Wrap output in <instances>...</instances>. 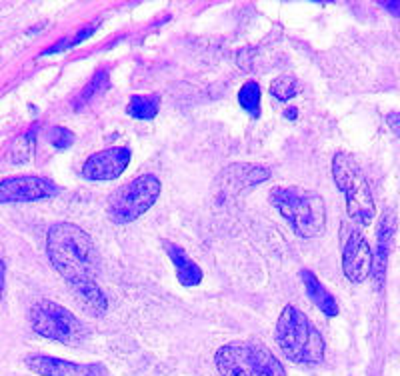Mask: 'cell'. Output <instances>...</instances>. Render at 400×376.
I'll use <instances>...</instances> for the list:
<instances>
[{
  "label": "cell",
  "instance_id": "16",
  "mask_svg": "<svg viewBox=\"0 0 400 376\" xmlns=\"http://www.w3.org/2000/svg\"><path fill=\"white\" fill-rule=\"evenodd\" d=\"M269 176H271V170L264 169V167H254V164H248V167L236 164V167L224 172V179H231V186L236 184L238 188L260 184V182L269 181Z\"/></svg>",
  "mask_w": 400,
  "mask_h": 376
},
{
  "label": "cell",
  "instance_id": "4",
  "mask_svg": "<svg viewBox=\"0 0 400 376\" xmlns=\"http://www.w3.org/2000/svg\"><path fill=\"white\" fill-rule=\"evenodd\" d=\"M333 176H335L336 186L342 190V195L347 198V210L350 219L368 226L375 221V200H373V193L368 188L366 176L356 164V160L350 155L336 153L333 160Z\"/></svg>",
  "mask_w": 400,
  "mask_h": 376
},
{
  "label": "cell",
  "instance_id": "23",
  "mask_svg": "<svg viewBox=\"0 0 400 376\" xmlns=\"http://www.w3.org/2000/svg\"><path fill=\"white\" fill-rule=\"evenodd\" d=\"M387 124L396 136H400V112H388Z\"/></svg>",
  "mask_w": 400,
  "mask_h": 376
},
{
  "label": "cell",
  "instance_id": "13",
  "mask_svg": "<svg viewBox=\"0 0 400 376\" xmlns=\"http://www.w3.org/2000/svg\"><path fill=\"white\" fill-rule=\"evenodd\" d=\"M28 370L40 376H78L80 364L68 363L65 358H54L46 354H28L25 358Z\"/></svg>",
  "mask_w": 400,
  "mask_h": 376
},
{
  "label": "cell",
  "instance_id": "5",
  "mask_svg": "<svg viewBox=\"0 0 400 376\" xmlns=\"http://www.w3.org/2000/svg\"><path fill=\"white\" fill-rule=\"evenodd\" d=\"M160 195V181L155 174H142L122 184L108 198V216L117 224H129L142 216Z\"/></svg>",
  "mask_w": 400,
  "mask_h": 376
},
{
  "label": "cell",
  "instance_id": "24",
  "mask_svg": "<svg viewBox=\"0 0 400 376\" xmlns=\"http://www.w3.org/2000/svg\"><path fill=\"white\" fill-rule=\"evenodd\" d=\"M380 6H382L385 11H388L392 16L400 18V0H392V2H380Z\"/></svg>",
  "mask_w": 400,
  "mask_h": 376
},
{
  "label": "cell",
  "instance_id": "18",
  "mask_svg": "<svg viewBox=\"0 0 400 376\" xmlns=\"http://www.w3.org/2000/svg\"><path fill=\"white\" fill-rule=\"evenodd\" d=\"M34 143H37V124H32L30 129L22 132L11 146V162L14 164H25L32 158L34 153Z\"/></svg>",
  "mask_w": 400,
  "mask_h": 376
},
{
  "label": "cell",
  "instance_id": "7",
  "mask_svg": "<svg viewBox=\"0 0 400 376\" xmlns=\"http://www.w3.org/2000/svg\"><path fill=\"white\" fill-rule=\"evenodd\" d=\"M60 193V188L44 176H13L0 179V205L13 202H37L44 198H52Z\"/></svg>",
  "mask_w": 400,
  "mask_h": 376
},
{
  "label": "cell",
  "instance_id": "9",
  "mask_svg": "<svg viewBox=\"0 0 400 376\" xmlns=\"http://www.w3.org/2000/svg\"><path fill=\"white\" fill-rule=\"evenodd\" d=\"M342 271L350 283L361 285L373 273V252L361 233H352L342 252Z\"/></svg>",
  "mask_w": 400,
  "mask_h": 376
},
{
  "label": "cell",
  "instance_id": "26",
  "mask_svg": "<svg viewBox=\"0 0 400 376\" xmlns=\"http://www.w3.org/2000/svg\"><path fill=\"white\" fill-rule=\"evenodd\" d=\"M297 108H286V112H284V117L286 118H290V120H295L297 118Z\"/></svg>",
  "mask_w": 400,
  "mask_h": 376
},
{
  "label": "cell",
  "instance_id": "14",
  "mask_svg": "<svg viewBox=\"0 0 400 376\" xmlns=\"http://www.w3.org/2000/svg\"><path fill=\"white\" fill-rule=\"evenodd\" d=\"M302 285L307 288L309 299L326 314V316H336L338 314V302L336 299L323 286V283L316 278V274H312L310 271H302L300 273Z\"/></svg>",
  "mask_w": 400,
  "mask_h": 376
},
{
  "label": "cell",
  "instance_id": "20",
  "mask_svg": "<svg viewBox=\"0 0 400 376\" xmlns=\"http://www.w3.org/2000/svg\"><path fill=\"white\" fill-rule=\"evenodd\" d=\"M238 103L245 108L250 117H259L260 115V86L259 82L248 80L243 84V89L238 92Z\"/></svg>",
  "mask_w": 400,
  "mask_h": 376
},
{
  "label": "cell",
  "instance_id": "17",
  "mask_svg": "<svg viewBox=\"0 0 400 376\" xmlns=\"http://www.w3.org/2000/svg\"><path fill=\"white\" fill-rule=\"evenodd\" d=\"M158 106H160V96L158 94H136L130 98L129 115L132 118H138V120H150L156 117L158 112Z\"/></svg>",
  "mask_w": 400,
  "mask_h": 376
},
{
  "label": "cell",
  "instance_id": "25",
  "mask_svg": "<svg viewBox=\"0 0 400 376\" xmlns=\"http://www.w3.org/2000/svg\"><path fill=\"white\" fill-rule=\"evenodd\" d=\"M4 274H6V268H4V262L0 260V300L4 294Z\"/></svg>",
  "mask_w": 400,
  "mask_h": 376
},
{
  "label": "cell",
  "instance_id": "6",
  "mask_svg": "<svg viewBox=\"0 0 400 376\" xmlns=\"http://www.w3.org/2000/svg\"><path fill=\"white\" fill-rule=\"evenodd\" d=\"M30 323L37 335L63 342V344H77L80 342V338L84 337L82 325L77 316L52 300H40L32 306Z\"/></svg>",
  "mask_w": 400,
  "mask_h": 376
},
{
  "label": "cell",
  "instance_id": "11",
  "mask_svg": "<svg viewBox=\"0 0 400 376\" xmlns=\"http://www.w3.org/2000/svg\"><path fill=\"white\" fill-rule=\"evenodd\" d=\"M214 363L219 368L220 376H250L252 366H250V356H248V346L245 344H226L217 351Z\"/></svg>",
  "mask_w": 400,
  "mask_h": 376
},
{
  "label": "cell",
  "instance_id": "15",
  "mask_svg": "<svg viewBox=\"0 0 400 376\" xmlns=\"http://www.w3.org/2000/svg\"><path fill=\"white\" fill-rule=\"evenodd\" d=\"M248 356H250V366L257 376H286L283 364L276 361L264 344L260 342H250L248 344Z\"/></svg>",
  "mask_w": 400,
  "mask_h": 376
},
{
  "label": "cell",
  "instance_id": "1",
  "mask_svg": "<svg viewBox=\"0 0 400 376\" xmlns=\"http://www.w3.org/2000/svg\"><path fill=\"white\" fill-rule=\"evenodd\" d=\"M46 250L52 266L68 283L78 302L86 311H106V297L94 283L98 257L91 236L72 222H58L49 231Z\"/></svg>",
  "mask_w": 400,
  "mask_h": 376
},
{
  "label": "cell",
  "instance_id": "12",
  "mask_svg": "<svg viewBox=\"0 0 400 376\" xmlns=\"http://www.w3.org/2000/svg\"><path fill=\"white\" fill-rule=\"evenodd\" d=\"M164 248H167L168 259L172 260V264H174L179 283H181L182 286H188V288L200 285L202 271H200V266L186 254V250L179 247V245H174V242H164Z\"/></svg>",
  "mask_w": 400,
  "mask_h": 376
},
{
  "label": "cell",
  "instance_id": "10",
  "mask_svg": "<svg viewBox=\"0 0 400 376\" xmlns=\"http://www.w3.org/2000/svg\"><path fill=\"white\" fill-rule=\"evenodd\" d=\"M394 234H396V214L394 210H387L382 214V219L378 222V231H376V254L373 257V278L378 288L385 285V276H387L388 259L392 252V242H394Z\"/></svg>",
  "mask_w": 400,
  "mask_h": 376
},
{
  "label": "cell",
  "instance_id": "3",
  "mask_svg": "<svg viewBox=\"0 0 400 376\" xmlns=\"http://www.w3.org/2000/svg\"><path fill=\"white\" fill-rule=\"evenodd\" d=\"M271 202L298 236L316 238L324 233L326 207L318 193L297 186L274 188L271 193Z\"/></svg>",
  "mask_w": 400,
  "mask_h": 376
},
{
  "label": "cell",
  "instance_id": "22",
  "mask_svg": "<svg viewBox=\"0 0 400 376\" xmlns=\"http://www.w3.org/2000/svg\"><path fill=\"white\" fill-rule=\"evenodd\" d=\"M46 141H49L52 146H56L58 150H65V148L75 144L77 136L68 129H65V127H51V129L46 130Z\"/></svg>",
  "mask_w": 400,
  "mask_h": 376
},
{
  "label": "cell",
  "instance_id": "19",
  "mask_svg": "<svg viewBox=\"0 0 400 376\" xmlns=\"http://www.w3.org/2000/svg\"><path fill=\"white\" fill-rule=\"evenodd\" d=\"M106 89H108V70H106V68H98V70L94 72V77L91 78V82L78 94L75 106H77V108H82L84 104L91 103L94 96L103 94Z\"/></svg>",
  "mask_w": 400,
  "mask_h": 376
},
{
  "label": "cell",
  "instance_id": "8",
  "mask_svg": "<svg viewBox=\"0 0 400 376\" xmlns=\"http://www.w3.org/2000/svg\"><path fill=\"white\" fill-rule=\"evenodd\" d=\"M130 156V148L127 146H112L101 150L84 162L82 174L89 181H115L127 170Z\"/></svg>",
  "mask_w": 400,
  "mask_h": 376
},
{
  "label": "cell",
  "instance_id": "21",
  "mask_svg": "<svg viewBox=\"0 0 400 376\" xmlns=\"http://www.w3.org/2000/svg\"><path fill=\"white\" fill-rule=\"evenodd\" d=\"M271 94L278 101H290L298 94V80L292 74H283L274 78L271 84Z\"/></svg>",
  "mask_w": 400,
  "mask_h": 376
},
{
  "label": "cell",
  "instance_id": "2",
  "mask_svg": "<svg viewBox=\"0 0 400 376\" xmlns=\"http://www.w3.org/2000/svg\"><path fill=\"white\" fill-rule=\"evenodd\" d=\"M276 342L288 361L297 364H318L324 358V340L309 316L297 306H284L276 323Z\"/></svg>",
  "mask_w": 400,
  "mask_h": 376
}]
</instances>
